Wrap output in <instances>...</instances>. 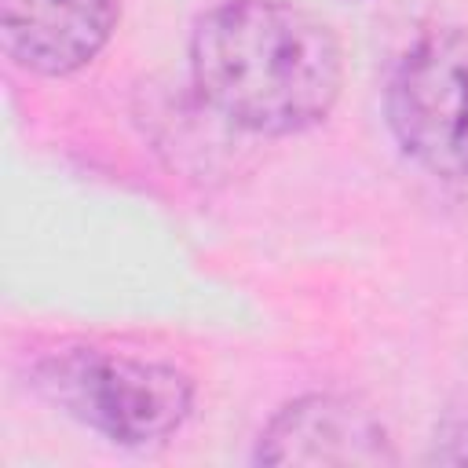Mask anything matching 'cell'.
<instances>
[{"instance_id":"4","label":"cell","mask_w":468,"mask_h":468,"mask_svg":"<svg viewBox=\"0 0 468 468\" xmlns=\"http://www.w3.org/2000/svg\"><path fill=\"white\" fill-rule=\"evenodd\" d=\"M256 464H395L388 424L355 395L314 391L285 402L256 439Z\"/></svg>"},{"instance_id":"2","label":"cell","mask_w":468,"mask_h":468,"mask_svg":"<svg viewBox=\"0 0 468 468\" xmlns=\"http://www.w3.org/2000/svg\"><path fill=\"white\" fill-rule=\"evenodd\" d=\"M29 388L62 417L132 450L165 442L194 410V377L183 366L88 340L40 351Z\"/></svg>"},{"instance_id":"1","label":"cell","mask_w":468,"mask_h":468,"mask_svg":"<svg viewBox=\"0 0 468 468\" xmlns=\"http://www.w3.org/2000/svg\"><path fill=\"white\" fill-rule=\"evenodd\" d=\"M190 88L230 132L300 135L340 99L344 48L292 0H219L190 29Z\"/></svg>"},{"instance_id":"3","label":"cell","mask_w":468,"mask_h":468,"mask_svg":"<svg viewBox=\"0 0 468 468\" xmlns=\"http://www.w3.org/2000/svg\"><path fill=\"white\" fill-rule=\"evenodd\" d=\"M384 117L410 161L468 179V26H431L395 58Z\"/></svg>"},{"instance_id":"5","label":"cell","mask_w":468,"mask_h":468,"mask_svg":"<svg viewBox=\"0 0 468 468\" xmlns=\"http://www.w3.org/2000/svg\"><path fill=\"white\" fill-rule=\"evenodd\" d=\"M121 22V0H0V48L37 77L91 66Z\"/></svg>"}]
</instances>
